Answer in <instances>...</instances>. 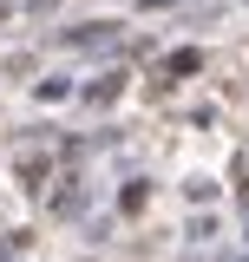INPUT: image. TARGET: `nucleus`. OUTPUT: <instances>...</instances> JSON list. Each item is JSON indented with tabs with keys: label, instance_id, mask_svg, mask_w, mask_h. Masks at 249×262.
Returning <instances> with one entry per match:
<instances>
[{
	"label": "nucleus",
	"instance_id": "nucleus-2",
	"mask_svg": "<svg viewBox=\"0 0 249 262\" xmlns=\"http://www.w3.org/2000/svg\"><path fill=\"white\" fill-rule=\"evenodd\" d=\"M0 20H7V7H0Z\"/></svg>",
	"mask_w": 249,
	"mask_h": 262
},
{
	"label": "nucleus",
	"instance_id": "nucleus-1",
	"mask_svg": "<svg viewBox=\"0 0 249 262\" xmlns=\"http://www.w3.org/2000/svg\"><path fill=\"white\" fill-rule=\"evenodd\" d=\"M197 66H203V53H197V46H184V53H171V72H177V79H184V72H197Z\"/></svg>",
	"mask_w": 249,
	"mask_h": 262
},
{
	"label": "nucleus",
	"instance_id": "nucleus-3",
	"mask_svg": "<svg viewBox=\"0 0 249 262\" xmlns=\"http://www.w3.org/2000/svg\"><path fill=\"white\" fill-rule=\"evenodd\" d=\"M243 196H249V184H243Z\"/></svg>",
	"mask_w": 249,
	"mask_h": 262
}]
</instances>
